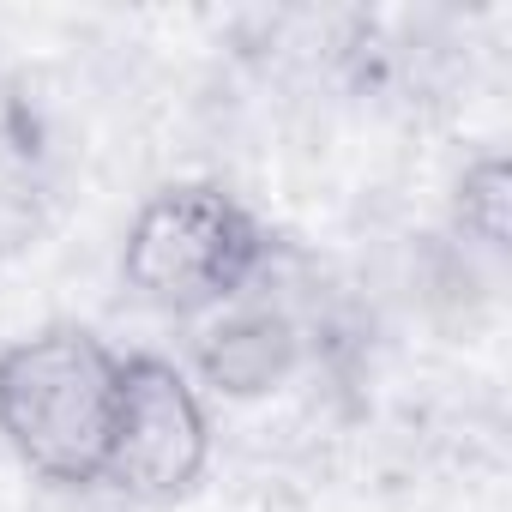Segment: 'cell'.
Returning <instances> with one entry per match:
<instances>
[{"instance_id":"1","label":"cell","mask_w":512,"mask_h":512,"mask_svg":"<svg viewBox=\"0 0 512 512\" xmlns=\"http://www.w3.org/2000/svg\"><path fill=\"white\" fill-rule=\"evenodd\" d=\"M127 356L91 326H43L0 350V440L7 452L55 482L97 488L121 416Z\"/></svg>"},{"instance_id":"2","label":"cell","mask_w":512,"mask_h":512,"mask_svg":"<svg viewBox=\"0 0 512 512\" xmlns=\"http://www.w3.org/2000/svg\"><path fill=\"white\" fill-rule=\"evenodd\" d=\"M272 266V235L229 187L217 181H175L157 187L121 241V284L133 302L205 320L241 290H253Z\"/></svg>"},{"instance_id":"3","label":"cell","mask_w":512,"mask_h":512,"mask_svg":"<svg viewBox=\"0 0 512 512\" xmlns=\"http://www.w3.org/2000/svg\"><path fill=\"white\" fill-rule=\"evenodd\" d=\"M205 464H211V410L193 374L151 350L127 356L121 416L97 488H115L145 506H169L205 476Z\"/></svg>"},{"instance_id":"4","label":"cell","mask_w":512,"mask_h":512,"mask_svg":"<svg viewBox=\"0 0 512 512\" xmlns=\"http://www.w3.org/2000/svg\"><path fill=\"white\" fill-rule=\"evenodd\" d=\"M302 356H308L302 320L253 284L235 302H223L217 314L193 320V368L187 374L199 392L266 398L302 368Z\"/></svg>"},{"instance_id":"5","label":"cell","mask_w":512,"mask_h":512,"mask_svg":"<svg viewBox=\"0 0 512 512\" xmlns=\"http://www.w3.org/2000/svg\"><path fill=\"white\" fill-rule=\"evenodd\" d=\"M452 217H458V229H464L476 247H488V253L506 247V223H512V175H506V157H500V151L464 163V175H458V199H452Z\"/></svg>"}]
</instances>
